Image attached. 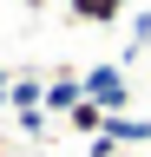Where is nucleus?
Segmentation results:
<instances>
[{"instance_id":"obj_3","label":"nucleus","mask_w":151,"mask_h":157,"mask_svg":"<svg viewBox=\"0 0 151 157\" xmlns=\"http://www.w3.org/2000/svg\"><path fill=\"white\" fill-rule=\"evenodd\" d=\"M20 7H46V0H20Z\"/></svg>"},{"instance_id":"obj_1","label":"nucleus","mask_w":151,"mask_h":157,"mask_svg":"<svg viewBox=\"0 0 151 157\" xmlns=\"http://www.w3.org/2000/svg\"><path fill=\"white\" fill-rule=\"evenodd\" d=\"M131 0H66V13L79 20V26H112V20H125Z\"/></svg>"},{"instance_id":"obj_2","label":"nucleus","mask_w":151,"mask_h":157,"mask_svg":"<svg viewBox=\"0 0 151 157\" xmlns=\"http://www.w3.org/2000/svg\"><path fill=\"white\" fill-rule=\"evenodd\" d=\"M66 124H72V131H85V137H99V131H112V124H105V105H99V98H92V92H85L79 105L66 111Z\"/></svg>"}]
</instances>
